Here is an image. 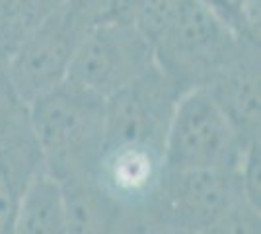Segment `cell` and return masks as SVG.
Returning a JSON list of instances; mask_svg holds the SVG:
<instances>
[{
  "mask_svg": "<svg viewBox=\"0 0 261 234\" xmlns=\"http://www.w3.org/2000/svg\"><path fill=\"white\" fill-rule=\"evenodd\" d=\"M185 92L152 65L106 100L103 146L141 145L164 150L175 106Z\"/></svg>",
  "mask_w": 261,
  "mask_h": 234,
  "instance_id": "obj_7",
  "label": "cell"
},
{
  "mask_svg": "<svg viewBox=\"0 0 261 234\" xmlns=\"http://www.w3.org/2000/svg\"><path fill=\"white\" fill-rule=\"evenodd\" d=\"M103 103L68 82L28 103L43 166L55 178L96 174L103 146Z\"/></svg>",
  "mask_w": 261,
  "mask_h": 234,
  "instance_id": "obj_3",
  "label": "cell"
},
{
  "mask_svg": "<svg viewBox=\"0 0 261 234\" xmlns=\"http://www.w3.org/2000/svg\"><path fill=\"white\" fill-rule=\"evenodd\" d=\"M142 234H189V232H179V230H170V228H156V226H146Z\"/></svg>",
  "mask_w": 261,
  "mask_h": 234,
  "instance_id": "obj_15",
  "label": "cell"
},
{
  "mask_svg": "<svg viewBox=\"0 0 261 234\" xmlns=\"http://www.w3.org/2000/svg\"><path fill=\"white\" fill-rule=\"evenodd\" d=\"M152 65V45L133 16H117L101 20L88 32L65 82L108 100Z\"/></svg>",
  "mask_w": 261,
  "mask_h": 234,
  "instance_id": "obj_6",
  "label": "cell"
},
{
  "mask_svg": "<svg viewBox=\"0 0 261 234\" xmlns=\"http://www.w3.org/2000/svg\"><path fill=\"white\" fill-rule=\"evenodd\" d=\"M164 168V150L152 146H103L96 178L111 199L141 215L144 203L158 186Z\"/></svg>",
  "mask_w": 261,
  "mask_h": 234,
  "instance_id": "obj_10",
  "label": "cell"
},
{
  "mask_svg": "<svg viewBox=\"0 0 261 234\" xmlns=\"http://www.w3.org/2000/svg\"><path fill=\"white\" fill-rule=\"evenodd\" d=\"M133 20L152 45L154 65L184 90L205 88L250 39L201 0H135Z\"/></svg>",
  "mask_w": 261,
  "mask_h": 234,
  "instance_id": "obj_1",
  "label": "cell"
},
{
  "mask_svg": "<svg viewBox=\"0 0 261 234\" xmlns=\"http://www.w3.org/2000/svg\"><path fill=\"white\" fill-rule=\"evenodd\" d=\"M41 166L28 106L14 94L0 70V234H12L23 188Z\"/></svg>",
  "mask_w": 261,
  "mask_h": 234,
  "instance_id": "obj_8",
  "label": "cell"
},
{
  "mask_svg": "<svg viewBox=\"0 0 261 234\" xmlns=\"http://www.w3.org/2000/svg\"><path fill=\"white\" fill-rule=\"evenodd\" d=\"M63 0H0V67L25 35Z\"/></svg>",
  "mask_w": 261,
  "mask_h": 234,
  "instance_id": "obj_12",
  "label": "cell"
},
{
  "mask_svg": "<svg viewBox=\"0 0 261 234\" xmlns=\"http://www.w3.org/2000/svg\"><path fill=\"white\" fill-rule=\"evenodd\" d=\"M259 41L244 39L238 51L218 70L205 90L228 117L246 145L259 141L261 131Z\"/></svg>",
  "mask_w": 261,
  "mask_h": 234,
  "instance_id": "obj_9",
  "label": "cell"
},
{
  "mask_svg": "<svg viewBox=\"0 0 261 234\" xmlns=\"http://www.w3.org/2000/svg\"><path fill=\"white\" fill-rule=\"evenodd\" d=\"M12 234H70L61 184L45 166L23 188Z\"/></svg>",
  "mask_w": 261,
  "mask_h": 234,
  "instance_id": "obj_11",
  "label": "cell"
},
{
  "mask_svg": "<svg viewBox=\"0 0 261 234\" xmlns=\"http://www.w3.org/2000/svg\"><path fill=\"white\" fill-rule=\"evenodd\" d=\"M242 197L240 170H181L166 166L152 195L141 209V217L146 226L199 234Z\"/></svg>",
  "mask_w": 261,
  "mask_h": 234,
  "instance_id": "obj_4",
  "label": "cell"
},
{
  "mask_svg": "<svg viewBox=\"0 0 261 234\" xmlns=\"http://www.w3.org/2000/svg\"><path fill=\"white\" fill-rule=\"evenodd\" d=\"M246 143L205 88L187 90L175 106L164 162L181 170L238 172Z\"/></svg>",
  "mask_w": 261,
  "mask_h": 234,
  "instance_id": "obj_5",
  "label": "cell"
},
{
  "mask_svg": "<svg viewBox=\"0 0 261 234\" xmlns=\"http://www.w3.org/2000/svg\"><path fill=\"white\" fill-rule=\"evenodd\" d=\"M240 37L259 41V0H201Z\"/></svg>",
  "mask_w": 261,
  "mask_h": 234,
  "instance_id": "obj_13",
  "label": "cell"
},
{
  "mask_svg": "<svg viewBox=\"0 0 261 234\" xmlns=\"http://www.w3.org/2000/svg\"><path fill=\"white\" fill-rule=\"evenodd\" d=\"M199 234H261V209L242 197Z\"/></svg>",
  "mask_w": 261,
  "mask_h": 234,
  "instance_id": "obj_14",
  "label": "cell"
},
{
  "mask_svg": "<svg viewBox=\"0 0 261 234\" xmlns=\"http://www.w3.org/2000/svg\"><path fill=\"white\" fill-rule=\"evenodd\" d=\"M135 0H63L23 37L0 67L14 94L28 106L65 82L88 32L101 20L133 16Z\"/></svg>",
  "mask_w": 261,
  "mask_h": 234,
  "instance_id": "obj_2",
  "label": "cell"
}]
</instances>
